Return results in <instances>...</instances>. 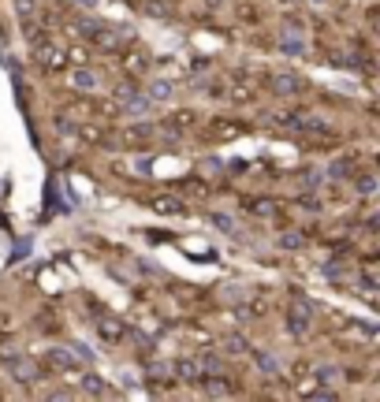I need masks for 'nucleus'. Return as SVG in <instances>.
Wrapping results in <instances>:
<instances>
[{"label":"nucleus","instance_id":"1","mask_svg":"<svg viewBox=\"0 0 380 402\" xmlns=\"http://www.w3.org/2000/svg\"><path fill=\"white\" fill-rule=\"evenodd\" d=\"M310 317H313V306L302 295H294L291 298V317H287V328H291L294 335H306V332H310Z\"/></svg>","mask_w":380,"mask_h":402},{"label":"nucleus","instance_id":"2","mask_svg":"<svg viewBox=\"0 0 380 402\" xmlns=\"http://www.w3.org/2000/svg\"><path fill=\"white\" fill-rule=\"evenodd\" d=\"M45 361H49L57 372H75V350H63V346H52V350H45Z\"/></svg>","mask_w":380,"mask_h":402},{"label":"nucleus","instance_id":"3","mask_svg":"<svg viewBox=\"0 0 380 402\" xmlns=\"http://www.w3.org/2000/svg\"><path fill=\"white\" fill-rule=\"evenodd\" d=\"M8 369L15 372L23 383H30V380H38V365H34L30 358H8Z\"/></svg>","mask_w":380,"mask_h":402},{"label":"nucleus","instance_id":"4","mask_svg":"<svg viewBox=\"0 0 380 402\" xmlns=\"http://www.w3.org/2000/svg\"><path fill=\"white\" fill-rule=\"evenodd\" d=\"M302 49H306V41H302L299 30H283L280 34V52H287V56H302Z\"/></svg>","mask_w":380,"mask_h":402},{"label":"nucleus","instance_id":"5","mask_svg":"<svg viewBox=\"0 0 380 402\" xmlns=\"http://www.w3.org/2000/svg\"><path fill=\"white\" fill-rule=\"evenodd\" d=\"M190 127H198V112H187V108H183V112H172L168 116V131L175 134V131H190Z\"/></svg>","mask_w":380,"mask_h":402},{"label":"nucleus","instance_id":"6","mask_svg":"<svg viewBox=\"0 0 380 402\" xmlns=\"http://www.w3.org/2000/svg\"><path fill=\"white\" fill-rule=\"evenodd\" d=\"M38 63H41V67H49V71H60L63 67V52L52 49V45H41V49H38Z\"/></svg>","mask_w":380,"mask_h":402},{"label":"nucleus","instance_id":"7","mask_svg":"<svg viewBox=\"0 0 380 402\" xmlns=\"http://www.w3.org/2000/svg\"><path fill=\"white\" fill-rule=\"evenodd\" d=\"M153 134V127L150 123H134V127H127L123 134H119V142H127V145H142L146 138Z\"/></svg>","mask_w":380,"mask_h":402},{"label":"nucleus","instance_id":"8","mask_svg":"<svg viewBox=\"0 0 380 402\" xmlns=\"http://www.w3.org/2000/svg\"><path fill=\"white\" fill-rule=\"evenodd\" d=\"M172 377H183V380H206V372H201L198 361H175L172 365Z\"/></svg>","mask_w":380,"mask_h":402},{"label":"nucleus","instance_id":"9","mask_svg":"<svg viewBox=\"0 0 380 402\" xmlns=\"http://www.w3.org/2000/svg\"><path fill=\"white\" fill-rule=\"evenodd\" d=\"M272 89H276V94H299V89H302V78H299V75H276V78H272Z\"/></svg>","mask_w":380,"mask_h":402},{"label":"nucleus","instance_id":"10","mask_svg":"<svg viewBox=\"0 0 380 402\" xmlns=\"http://www.w3.org/2000/svg\"><path fill=\"white\" fill-rule=\"evenodd\" d=\"M79 383H82V388L90 391V395H108V383L101 380V377H94V372H86V377H82Z\"/></svg>","mask_w":380,"mask_h":402},{"label":"nucleus","instance_id":"11","mask_svg":"<svg viewBox=\"0 0 380 402\" xmlns=\"http://www.w3.org/2000/svg\"><path fill=\"white\" fill-rule=\"evenodd\" d=\"M71 82H75L79 89H97V75H94V71H82V67L71 75Z\"/></svg>","mask_w":380,"mask_h":402},{"label":"nucleus","instance_id":"12","mask_svg":"<svg viewBox=\"0 0 380 402\" xmlns=\"http://www.w3.org/2000/svg\"><path fill=\"white\" fill-rule=\"evenodd\" d=\"M153 209H157V213H183V201L179 198H157Z\"/></svg>","mask_w":380,"mask_h":402},{"label":"nucleus","instance_id":"13","mask_svg":"<svg viewBox=\"0 0 380 402\" xmlns=\"http://www.w3.org/2000/svg\"><path fill=\"white\" fill-rule=\"evenodd\" d=\"M172 97V82H150V100H168Z\"/></svg>","mask_w":380,"mask_h":402},{"label":"nucleus","instance_id":"14","mask_svg":"<svg viewBox=\"0 0 380 402\" xmlns=\"http://www.w3.org/2000/svg\"><path fill=\"white\" fill-rule=\"evenodd\" d=\"M101 332H105L108 339H119V335H123V324L119 321H101Z\"/></svg>","mask_w":380,"mask_h":402},{"label":"nucleus","instance_id":"15","mask_svg":"<svg viewBox=\"0 0 380 402\" xmlns=\"http://www.w3.org/2000/svg\"><path fill=\"white\" fill-rule=\"evenodd\" d=\"M317 377H324L328 383H339V377H343V372H339V369H332V365H321V369H317Z\"/></svg>","mask_w":380,"mask_h":402},{"label":"nucleus","instance_id":"16","mask_svg":"<svg viewBox=\"0 0 380 402\" xmlns=\"http://www.w3.org/2000/svg\"><path fill=\"white\" fill-rule=\"evenodd\" d=\"M358 190H361V194H373V190H377V176H361L358 179Z\"/></svg>","mask_w":380,"mask_h":402},{"label":"nucleus","instance_id":"17","mask_svg":"<svg viewBox=\"0 0 380 402\" xmlns=\"http://www.w3.org/2000/svg\"><path fill=\"white\" fill-rule=\"evenodd\" d=\"M15 12H19V15H23V12L30 15V12H34V0H15Z\"/></svg>","mask_w":380,"mask_h":402},{"label":"nucleus","instance_id":"18","mask_svg":"<svg viewBox=\"0 0 380 402\" xmlns=\"http://www.w3.org/2000/svg\"><path fill=\"white\" fill-rule=\"evenodd\" d=\"M257 365H265V369H268V372H276V361H272V358H268V354H257Z\"/></svg>","mask_w":380,"mask_h":402},{"label":"nucleus","instance_id":"19","mask_svg":"<svg viewBox=\"0 0 380 402\" xmlns=\"http://www.w3.org/2000/svg\"><path fill=\"white\" fill-rule=\"evenodd\" d=\"M224 346H228V350H231V354H239V350H243V339H239V335H235V339H228Z\"/></svg>","mask_w":380,"mask_h":402},{"label":"nucleus","instance_id":"20","mask_svg":"<svg viewBox=\"0 0 380 402\" xmlns=\"http://www.w3.org/2000/svg\"><path fill=\"white\" fill-rule=\"evenodd\" d=\"M212 220H217L220 227H224V231H235V224H231V220H228V216H212Z\"/></svg>","mask_w":380,"mask_h":402},{"label":"nucleus","instance_id":"21","mask_svg":"<svg viewBox=\"0 0 380 402\" xmlns=\"http://www.w3.org/2000/svg\"><path fill=\"white\" fill-rule=\"evenodd\" d=\"M82 4H86V8H90V4H94V0H82Z\"/></svg>","mask_w":380,"mask_h":402}]
</instances>
